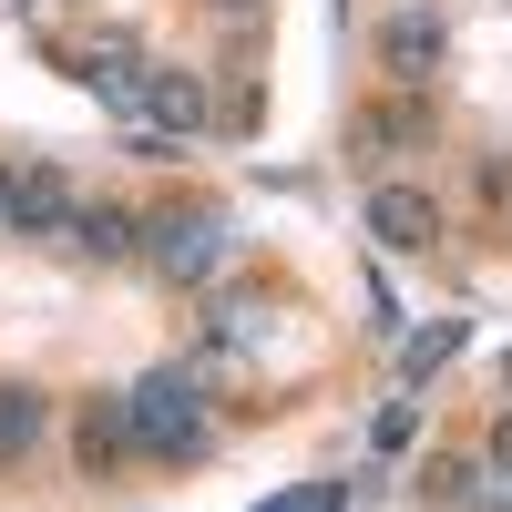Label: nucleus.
I'll use <instances>...</instances> for the list:
<instances>
[{
  "mask_svg": "<svg viewBox=\"0 0 512 512\" xmlns=\"http://www.w3.org/2000/svg\"><path fill=\"white\" fill-rule=\"evenodd\" d=\"M502 512H512V502H502Z\"/></svg>",
  "mask_w": 512,
  "mask_h": 512,
  "instance_id": "nucleus-16",
  "label": "nucleus"
},
{
  "mask_svg": "<svg viewBox=\"0 0 512 512\" xmlns=\"http://www.w3.org/2000/svg\"><path fill=\"white\" fill-rule=\"evenodd\" d=\"M420 134H431V113H420V93H400V103H379V113H359V154H379V144H420Z\"/></svg>",
  "mask_w": 512,
  "mask_h": 512,
  "instance_id": "nucleus-11",
  "label": "nucleus"
},
{
  "mask_svg": "<svg viewBox=\"0 0 512 512\" xmlns=\"http://www.w3.org/2000/svg\"><path fill=\"white\" fill-rule=\"evenodd\" d=\"M379 72H390L400 93H431L441 82V11L431 0H400V11L379 21Z\"/></svg>",
  "mask_w": 512,
  "mask_h": 512,
  "instance_id": "nucleus-3",
  "label": "nucleus"
},
{
  "mask_svg": "<svg viewBox=\"0 0 512 512\" xmlns=\"http://www.w3.org/2000/svg\"><path fill=\"white\" fill-rule=\"evenodd\" d=\"M205 11H216V21H256V11H267V0H205Z\"/></svg>",
  "mask_w": 512,
  "mask_h": 512,
  "instance_id": "nucleus-15",
  "label": "nucleus"
},
{
  "mask_svg": "<svg viewBox=\"0 0 512 512\" xmlns=\"http://www.w3.org/2000/svg\"><path fill=\"white\" fill-rule=\"evenodd\" d=\"M21 226V185H11V164H0V236Z\"/></svg>",
  "mask_w": 512,
  "mask_h": 512,
  "instance_id": "nucleus-14",
  "label": "nucleus"
},
{
  "mask_svg": "<svg viewBox=\"0 0 512 512\" xmlns=\"http://www.w3.org/2000/svg\"><path fill=\"white\" fill-rule=\"evenodd\" d=\"M72 451H82V472H93V482H113L123 461L144 451V441H134V400H82V431H72Z\"/></svg>",
  "mask_w": 512,
  "mask_h": 512,
  "instance_id": "nucleus-6",
  "label": "nucleus"
},
{
  "mask_svg": "<svg viewBox=\"0 0 512 512\" xmlns=\"http://www.w3.org/2000/svg\"><path fill=\"white\" fill-rule=\"evenodd\" d=\"M482 461H492V472L512 482V400H502V420H492V451H482Z\"/></svg>",
  "mask_w": 512,
  "mask_h": 512,
  "instance_id": "nucleus-13",
  "label": "nucleus"
},
{
  "mask_svg": "<svg viewBox=\"0 0 512 512\" xmlns=\"http://www.w3.org/2000/svg\"><path fill=\"white\" fill-rule=\"evenodd\" d=\"M451 349H461V318H441V328H420V338H410V359H400V369H410V379H431V369H441Z\"/></svg>",
  "mask_w": 512,
  "mask_h": 512,
  "instance_id": "nucleus-12",
  "label": "nucleus"
},
{
  "mask_svg": "<svg viewBox=\"0 0 512 512\" xmlns=\"http://www.w3.org/2000/svg\"><path fill=\"white\" fill-rule=\"evenodd\" d=\"M11 185H21V226H11V236H72L82 195H72L62 164H11Z\"/></svg>",
  "mask_w": 512,
  "mask_h": 512,
  "instance_id": "nucleus-7",
  "label": "nucleus"
},
{
  "mask_svg": "<svg viewBox=\"0 0 512 512\" xmlns=\"http://www.w3.org/2000/svg\"><path fill=\"white\" fill-rule=\"evenodd\" d=\"M41 431H52V400H41L31 379H0V472H21L41 451Z\"/></svg>",
  "mask_w": 512,
  "mask_h": 512,
  "instance_id": "nucleus-8",
  "label": "nucleus"
},
{
  "mask_svg": "<svg viewBox=\"0 0 512 512\" xmlns=\"http://www.w3.org/2000/svg\"><path fill=\"white\" fill-rule=\"evenodd\" d=\"M359 226H369L379 246H390V256H420V246H441V205L420 195V185H369Z\"/></svg>",
  "mask_w": 512,
  "mask_h": 512,
  "instance_id": "nucleus-4",
  "label": "nucleus"
},
{
  "mask_svg": "<svg viewBox=\"0 0 512 512\" xmlns=\"http://www.w3.org/2000/svg\"><path fill=\"white\" fill-rule=\"evenodd\" d=\"M482 472H492V461H472V451H431V461H420V502L472 512V502H482Z\"/></svg>",
  "mask_w": 512,
  "mask_h": 512,
  "instance_id": "nucleus-10",
  "label": "nucleus"
},
{
  "mask_svg": "<svg viewBox=\"0 0 512 512\" xmlns=\"http://www.w3.org/2000/svg\"><path fill=\"white\" fill-rule=\"evenodd\" d=\"M134 441L154 451V461H205V390H195V369H154V379H134Z\"/></svg>",
  "mask_w": 512,
  "mask_h": 512,
  "instance_id": "nucleus-1",
  "label": "nucleus"
},
{
  "mask_svg": "<svg viewBox=\"0 0 512 512\" xmlns=\"http://www.w3.org/2000/svg\"><path fill=\"white\" fill-rule=\"evenodd\" d=\"M144 267L164 287H216L226 277V216L216 205H164V216L144 226Z\"/></svg>",
  "mask_w": 512,
  "mask_h": 512,
  "instance_id": "nucleus-2",
  "label": "nucleus"
},
{
  "mask_svg": "<svg viewBox=\"0 0 512 512\" xmlns=\"http://www.w3.org/2000/svg\"><path fill=\"white\" fill-rule=\"evenodd\" d=\"M144 123H164V134H205V123H216V82L185 72V62H154L144 72Z\"/></svg>",
  "mask_w": 512,
  "mask_h": 512,
  "instance_id": "nucleus-5",
  "label": "nucleus"
},
{
  "mask_svg": "<svg viewBox=\"0 0 512 512\" xmlns=\"http://www.w3.org/2000/svg\"><path fill=\"white\" fill-rule=\"evenodd\" d=\"M72 246L93 256V267H123V256H144V216H134V205H82Z\"/></svg>",
  "mask_w": 512,
  "mask_h": 512,
  "instance_id": "nucleus-9",
  "label": "nucleus"
}]
</instances>
